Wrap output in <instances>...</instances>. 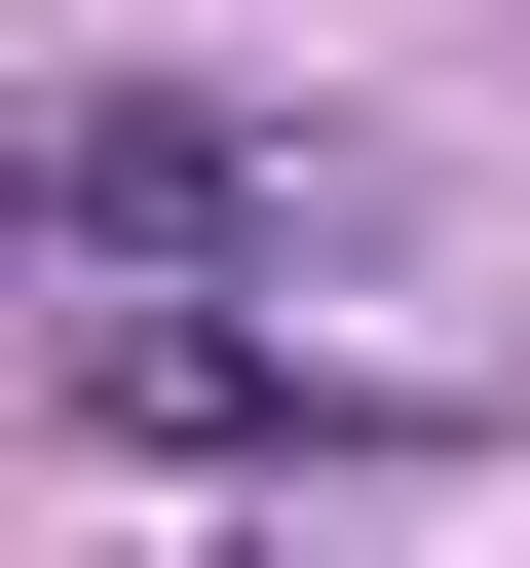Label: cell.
<instances>
[{
  "label": "cell",
  "mask_w": 530,
  "mask_h": 568,
  "mask_svg": "<svg viewBox=\"0 0 530 568\" xmlns=\"http://www.w3.org/2000/svg\"><path fill=\"white\" fill-rule=\"evenodd\" d=\"M114 455H227V493H342L379 417H342V379H265V342H114Z\"/></svg>",
  "instance_id": "1"
}]
</instances>
